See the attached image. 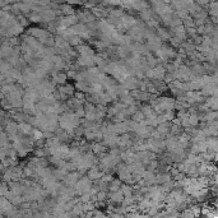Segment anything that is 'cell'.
I'll return each mask as SVG.
<instances>
[{
  "label": "cell",
  "mask_w": 218,
  "mask_h": 218,
  "mask_svg": "<svg viewBox=\"0 0 218 218\" xmlns=\"http://www.w3.org/2000/svg\"><path fill=\"white\" fill-rule=\"evenodd\" d=\"M60 124H61V128L68 129V130H70V131H72V130L74 129V126L78 125L77 116H75V115L65 114L63 117L60 119Z\"/></svg>",
  "instance_id": "cell-1"
},
{
  "label": "cell",
  "mask_w": 218,
  "mask_h": 218,
  "mask_svg": "<svg viewBox=\"0 0 218 218\" xmlns=\"http://www.w3.org/2000/svg\"><path fill=\"white\" fill-rule=\"evenodd\" d=\"M75 23V17H72V15H69V17H65V18L61 21V24L65 27V26H70V24H74Z\"/></svg>",
  "instance_id": "cell-2"
},
{
  "label": "cell",
  "mask_w": 218,
  "mask_h": 218,
  "mask_svg": "<svg viewBox=\"0 0 218 218\" xmlns=\"http://www.w3.org/2000/svg\"><path fill=\"white\" fill-rule=\"evenodd\" d=\"M89 176H91V179H98V177L102 176V174H101L97 168H92V170H91Z\"/></svg>",
  "instance_id": "cell-3"
},
{
  "label": "cell",
  "mask_w": 218,
  "mask_h": 218,
  "mask_svg": "<svg viewBox=\"0 0 218 218\" xmlns=\"http://www.w3.org/2000/svg\"><path fill=\"white\" fill-rule=\"evenodd\" d=\"M65 79H66V77H65L64 74H59V75H56L55 77V80L58 82V83H64Z\"/></svg>",
  "instance_id": "cell-4"
}]
</instances>
